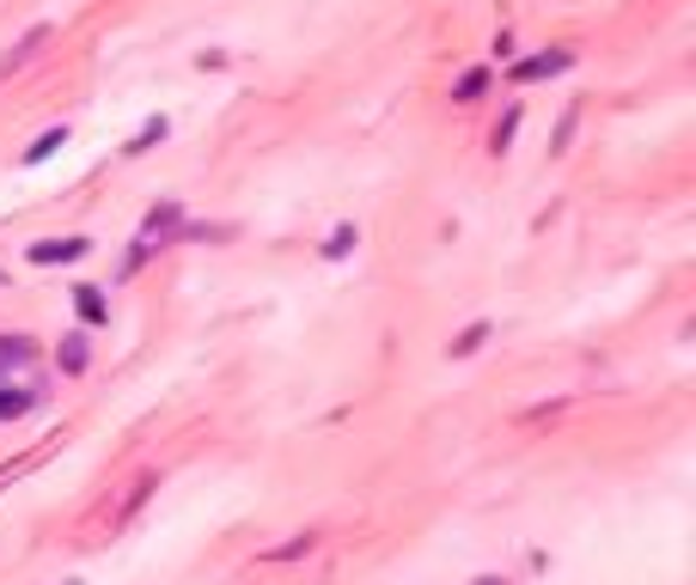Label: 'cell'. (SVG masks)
<instances>
[{
  "mask_svg": "<svg viewBox=\"0 0 696 585\" xmlns=\"http://www.w3.org/2000/svg\"><path fill=\"white\" fill-rule=\"evenodd\" d=\"M86 238H38V245H31V262H38V269H50V262H79L86 257Z\"/></svg>",
  "mask_w": 696,
  "mask_h": 585,
  "instance_id": "obj_1",
  "label": "cell"
},
{
  "mask_svg": "<svg viewBox=\"0 0 696 585\" xmlns=\"http://www.w3.org/2000/svg\"><path fill=\"white\" fill-rule=\"evenodd\" d=\"M575 67V50H550V55H532V62H513V79H544V74H563Z\"/></svg>",
  "mask_w": 696,
  "mask_h": 585,
  "instance_id": "obj_2",
  "label": "cell"
},
{
  "mask_svg": "<svg viewBox=\"0 0 696 585\" xmlns=\"http://www.w3.org/2000/svg\"><path fill=\"white\" fill-rule=\"evenodd\" d=\"M178 220H184V208H178V202H165V208H153V214H147V245H153V238H171V232H178Z\"/></svg>",
  "mask_w": 696,
  "mask_h": 585,
  "instance_id": "obj_3",
  "label": "cell"
},
{
  "mask_svg": "<svg viewBox=\"0 0 696 585\" xmlns=\"http://www.w3.org/2000/svg\"><path fill=\"white\" fill-rule=\"evenodd\" d=\"M31 360H38L31 336H0V366H31Z\"/></svg>",
  "mask_w": 696,
  "mask_h": 585,
  "instance_id": "obj_4",
  "label": "cell"
},
{
  "mask_svg": "<svg viewBox=\"0 0 696 585\" xmlns=\"http://www.w3.org/2000/svg\"><path fill=\"white\" fill-rule=\"evenodd\" d=\"M74 305H79V317H86V324H105V293H98V286H74Z\"/></svg>",
  "mask_w": 696,
  "mask_h": 585,
  "instance_id": "obj_5",
  "label": "cell"
},
{
  "mask_svg": "<svg viewBox=\"0 0 696 585\" xmlns=\"http://www.w3.org/2000/svg\"><path fill=\"white\" fill-rule=\"evenodd\" d=\"M62 147H67V129H50V134H38V141L25 147V165H43V159H50V153H62Z\"/></svg>",
  "mask_w": 696,
  "mask_h": 585,
  "instance_id": "obj_6",
  "label": "cell"
},
{
  "mask_svg": "<svg viewBox=\"0 0 696 585\" xmlns=\"http://www.w3.org/2000/svg\"><path fill=\"white\" fill-rule=\"evenodd\" d=\"M43 43H50V31H43V25H38V31H31V37H25V43H19V50H13V55H7V62H0V74H13V67H25V62H31V55H38V50H43Z\"/></svg>",
  "mask_w": 696,
  "mask_h": 585,
  "instance_id": "obj_7",
  "label": "cell"
},
{
  "mask_svg": "<svg viewBox=\"0 0 696 585\" xmlns=\"http://www.w3.org/2000/svg\"><path fill=\"white\" fill-rule=\"evenodd\" d=\"M483 86H489V74H483V67H471V74H459L452 98H459V105H477V98H483Z\"/></svg>",
  "mask_w": 696,
  "mask_h": 585,
  "instance_id": "obj_8",
  "label": "cell"
},
{
  "mask_svg": "<svg viewBox=\"0 0 696 585\" xmlns=\"http://www.w3.org/2000/svg\"><path fill=\"white\" fill-rule=\"evenodd\" d=\"M86 336H62V372H86Z\"/></svg>",
  "mask_w": 696,
  "mask_h": 585,
  "instance_id": "obj_9",
  "label": "cell"
},
{
  "mask_svg": "<svg viewBox=\"0 0 696 585\" xmlns=\"http://www.w3.org/2000/svg\"><path fill=\"white\" fill-rule=\"evenodd\" d=\"M38 403L31 390H0V421H13V415H25V409Z\"/></svg>",
  "mask_w": 696,
  "mask_h": 585,
  "instance_id": "obj_10",
  "label": "cell"
},
{
  "mask_svg": "<svg viewBox=\"0 0 696 585\" xmlns=\"http://www.w3.org/2000/svg\"><path fill=\"white\" fill-rule=\"evenodd\" d=\"M483 342H489V324H471V329H464L459 342H452V360H464V354H477V348H483Z\"/></svg>",
  "mask_w": 696,
  "mask_h": 585,
  "instance_id": "obj_11",
  "label": "cell"
},
{
  "mask_svg": "<svg viewBox=\"0 0 696 585\" xmlns=\"http://www.w3.org/2000/svg\"><path fill=\"white\" fill-rule=\"evenodd\" d=\"M153 141H165V117H153V122H147V129H141V134H135V141H129V153H147V147H153Z\"/></svg>",
  "mask_w": 696,
  "mask_h": 585,
  "instance_id": "obj_12",
  "label": "cell"
},
{
  "mask_svg": "<svg viewBox=\"0 0 696 585\" xmlns=\"http://www.w3.org/2000/svg\"><path fill=\"white\" fill-rule=\"evenodd\" d=\"M349 250H355V226H336L330 245H324V257H349Z\"/></svg>",
  "mask_w": 696,
  "mask_h": 585,
  "instance_id": "obj_13",
  "label": "cell"
},
{
  "mask_svg": "<svg viewBox=\"0 0 696 585\" xmlns=\"http://www.w3.org/2000/svg\"><path fill=\"white\" fill-rule=\"evenodd\" d=\"M513 129H520V105H513V110H507V117H501V122H495V153H507Z\"/></svg>",
  "mask_w": 696,
  "mask_h": 585,
  "instance_id": "obj_14",
  "label": "cell"
},
{
  "mask_svg": "<svg viewBox=\"0 0 696 585\" xmlns=\"http://www.w3.org/2000/svg\"><path fill=\"white\" fill-rule=\"evenodd\" d=\"M477 585H507V579H495V573H483V579H477Z\"/></svg>",
  "mask_w": 696,
  "mask_h": 585,
  "instance_id": "obj_15",
  "label": "cell"
}]
</instances>
